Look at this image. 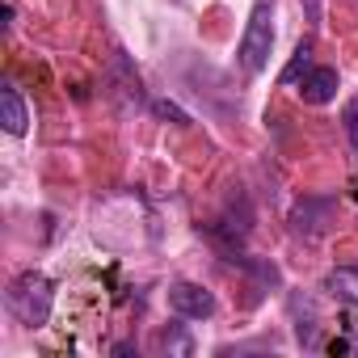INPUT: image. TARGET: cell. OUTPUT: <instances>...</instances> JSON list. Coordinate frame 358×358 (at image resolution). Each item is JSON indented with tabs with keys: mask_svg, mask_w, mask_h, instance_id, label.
I'll list each match as a JSON object with an SVG mask.
<instances>
[{
	"mask_svg": "<svg viewBox=\"0 0 358 358\" xmlns=\"http://www.w3.org/2000/svg\"><path fill=\"white\" fill-rule=\"evenodd\" d=\"M270 55H274V5L257 0L236 47V64L245 68V76H262L270 68Z\"/></svg>",
	"mask_w": 358,
	"mask_h": 358,
	"instance_id": "cell-2",
	"label": "cell"
},
{
	"mask_svg": "<svg viewBox=\"0 0 358 358\" xmlns=\"http://www.w3.org/2000/svg\"><path fill=\"white\" fill-rule=\"evenodd\" d=\"M308 64H312V38H303V43L295 47V59H291V68L282 72V85H295L299 72H308Z\"/></svg>",
	"mask_w": 358,
	"mask_h": 358,
	"instance_id": "cell-8",
	"label": "cell"
},
{
	"mask_svg": "<svg viewBox=\"0 0 358 358\" xmlns=\"http://www.w3.org/2000/svg\"><path fill=\"white\" fill-rule=\"evenodd\" d=\"M324 220H329V203H324V199H303V203L291 211L295 236H308V241H316V236L324 232Z\"/></svg>",
	"mask_w": 358,
	"mask_h": 358,
	"instance_id": "cell-5",
	"label": "cell"
},
{
	"mask_svg": "<svg viewBox=\"0 0 358 358\" xmlns=\"http://www.w3.org/2000/svg\"><path fill=\"white\" fill-rule=\"evenodd\" d=\"M299 97L308 106H329L337 97V68H308L303 85H299Z\"/></svg>",
	"mask_w": 358,
	"mask_h": 358,
	"instance_id": "cell-4",
	"label": "cell"
},
{
	"mask_svg": "<svg viewBox=\"0 0 358 358\" xmlns=\"http://www.w3.org/2000/svg\"><path fill=\"white\" fill-rule=\"evenodd\" d=\"M341 122H345V135H350V143H354V152H358V97H354V101L345 106Z\"/></svg>",
	"mask_w": 358,
	"mask_h": 358,
	"instance_id": "cell-9",
	"label": "cell"
},
{
	"mask_svg": "<svg viewBox=\"0 0 358 358\" xmlns=\"http://www.w3.org/2000/svg\"><path fill=\"white\" fill-rule=\"evenodd\" d=\"M152 110H156V114H160V118H173V122H177V127H186V122H190V118H186V114H182V110H177V106H173V101H156V106H152Z\"/></svg>",
	"mask_w": 358,
	"mask_h": 358,
	"instance_id": "cell-10",
	"label": "cell"
},
{
	"mask_svg": "<svg viewBox=\"0 0 358 358\" xmlns=\"http://www.w3.org/2000/svg\"><path fill=\"white\" fill-rule=\"evenodd\" d=\"M303 9H308V17L316 22V17H320V0H303Z\"/></svg>",
	"mask_w": 358,
	"mask_h": 358,
	"instance_id": "cell-11",
	"label": "cell"
},
{
	"mask_svg": "<svg viewBox=\"0 0 358 358\" xmlns=\"http://www.w3.org/2000/svg\"><path fill=\"white\" fill-rule=\"evenodd\" d=\"M324 287H329L337 299H345V303H354V308H358V270H354V266L333 270V274L324 278Z\"/></svg>",
	"mask_w": 358,
	"mask_h": 358,
	"instance_id": "cell-7",
	"label": "cell"
},
{
	"mask_svg": "<svg viewBox=\"0 0 358 358\" xmlns=\"http://www.w3.org/2000/svg\"><path fill=\"white\" fill-rule=\"evenodd\" d=\"M169 308L182 320H207V316H215V295L203 282H173L169 287Z\"/></svg>",
	"mask_w": 358,
	"mask_h": 358,
	"instance_id": "cell-3",
	"label": "cell"
},
{
	"mask_svg": "<svg viewBox=\"0 0 358 358\" xmlns=\"http://www.w3.org/2000/svg\"><path fill=\"white\" fill-rule=\"evenodd\" d=\"M0 122H5L9 135H26L30 131V110H26V101H22V93L13 85L0 89Z\"/></svg>",
	"mask_w": 358,
	"mask_h": 358,
	"instance_id": "cell-6",
	"label": "cell"
},
{
	"mask_svg": "<svg viewBox=\"0 0 358 358\" xmlns=\"http://www.w3.org/2000/svg\"><path fill=\"white\" fill-rule=\"evenodd\" d=\"M5 308L13 312V320H22L26 329H43L51 320V308H55V282L38 270H26L9 282L5 291Z\"/></svg>",
	"mask_w": 358,
	"mask_h": 358,
	"instance_id": "cell-1",
	"label": "cell"
}]
</instances>
